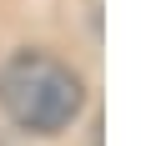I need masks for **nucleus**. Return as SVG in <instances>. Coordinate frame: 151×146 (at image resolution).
<instances>
[{
    "mask_svg": "<svg viewBox=\"0 0 151 146\" xmlns=\"http://www.w3.org/2000/svg\"><path fill=\"white\" fill-rule=\"evenodd\" d=\"M0 106L10 111L15 126L50 136V131L70 126L81 111V76L70 65H60L55 55L20 50L0 70Z\"/></svg>",
    "mask_w": 151,
    "mask_h": 146,
    "instance_id": "1",
    "label": "nucleus"
}]
</instances>
